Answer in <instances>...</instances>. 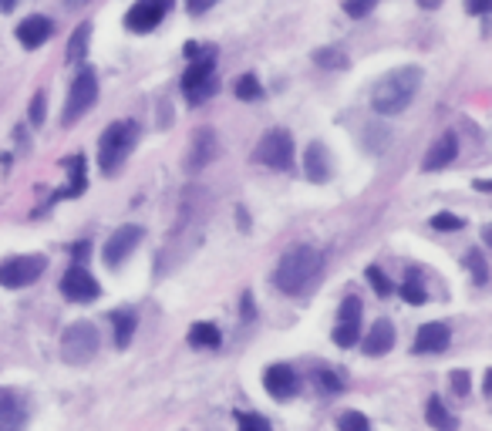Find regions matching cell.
<instances>
[{
    "instance_id": "6da1fadb",
    "label": "cell",
    "mask_w": 492,
    "mask_h": 431,
    "mask_svg": "<svg viewBox=\"0 0 492 431\" xmlns=\"http://www.w3.org/2000/svg\"><path fill=\"white\" fill-rule=\"evenodd\" d=\"M324 270V256L321 249L307 247H290L280 260H277V270H273V283H277V290L280 294H287V297H301L304 290H310L317 277H321Z\"/></svg>"
},
{
    "instance_id": "7a4b0ae2",
    "label": "cell",
    "mask_w": 492,
    "mask_h": 431,
    "mask_svg": "<svg viewBox=\"0 0 492 431\" xmlns=\"http://www.w3.org/2000/svg\"><path fill=\"white\" fill-rule=\"evenodd\" d=\"M422 88V67L408 65L388 71L371 91V108L378 115H402Z\"/></svg>"
},
{
    "instance_id": "3957f363",
    "label": "cell",
    "mask_w": 492,
    "mask_h": 431,
    "mask_svg": "<svg viewBox=\"0 0 492 431\" xmlns=\"http://www.w3.org/2000/svg\"><path fill=\"white\" fill-rule=\"evenodd\" d=\"M138 142V125L121 118V121H112L102 132V142H98V166H102L105 176H112L115 168L129 159V152L136 149Z\"/></svg>"
},
{
    "instance_id": "277c9868",
    "label": "cell",
    "mask_w": 492,
    "mask_h": 431,
    "mask_svg": "<svg viewBox=\"0 0 492 431\" xmlns=\"http://www.w3.org/2000/svg\"><path fill=\"white\" fill-rule=\"evenodd\" d=\"M95 350H98V327L95 324H88V320H74L65 327L61 333V361H68V364H88L91 357H95Z\"/></svg>"
},
{
    "instance_id": "5b68a950",
    "label": "cell",
    "mask_w": 492,
    "mask_h": 431,
    "mask_svg": "<svg viewBox=\"0 0 492 431\" xmlns=\"http://www.w3.org/2000/svg\"><path fill=\"white\" fill-rule=\"evenodd\" d=\"M98 101V74L85 67V71H78V78L71 82V91H68V101H65V115H61V125L71 129L78 118L85 115L88 108Z\"/></svg>"
},
{
    "instance_id": "8992f818",
    "label": "cell",
    "mask_w": 492,
    "mask_h": 431,
    "mask_svg": "<svg viewBox=\"0 0 492 431\" xmlns=\"http://www.w3.org/2000/svg\"><path fill=\"white\" fill-rule=\"evenodd\" d=\"M48 270V260L35 253V256H11L0 263V286L7 290H20V286H31L35 280H41V273Z\"/></svg>"
},
{
    "instance_id": "52a82bcc",
    "label": "cell",
    "mask_w": 492,
    "mask_h": 431,
    "mask_svg": "<svg viewBox=\"0 0 492 431\" xmlns=\"http://www.w3.org/2000/svg\"><path fill=\"white\" fill-rule=\"evenodd\" d=\"M256 162H263L267 168H280V172L293 168V138L287 129H270L263 135V142L256 145Z\"/></svg>"
},
{
    "instance_id": "ba28073f",
    "label": "cell",
    "mask_w": 492,
    "mask_h": 431,
    "mask_svg": "<svg viewBox=\"0 0 492 431\" xmlns=\"http://www.w3.org/2000/svg\"><path fill=\"white\" fill-rule=\"evenodd\" d=\"M169 11H172V0H136L129 7V14H125V27L136 34H149L166 20Z\"/></svg>"
},
{
    "instance_id": "9c48e42d",
    "label": "cell",
    "mask_w": 492,
    "mask_h": 431,
    "mask_svg": "<svg viewBox=\"0 0 492 431\" xmlns=\"http://www.w3.org/2000/svg\"><path fill=\"white\" fill-rule=\"evenodd\" d=\"M61 294H65L71 303H91V300L102 297V286H98V280L88 273L85 263H71V270L61 277Z\"/></svg>"
},
{
    "instance_id": "30bf717a",
    "label": "cell",
    "mask_w": 492,
    "mask_h": 431,
    "mask_svg": "<svg viewBox=\"0 0 492 431\" xmlns=\"http://www.w3.org/2000/svg\"><path fill=\"white\" fill-rule=\"evenodd\" d=\"M142 243V226H136V223H129V226H119V230L108 236V243H105V263L108 266H121L132 253H136V247Z\"/></svg>"
},
{
    "instance_id": "8fae6325",
    "label": "cell",
    "mask_w": 492,
    "mask_h": 431,
    "mask_svg": "<svg viewBox=\"0 0 492 431\" xmlns=\"http://www.w3.org/2000/svg\"><path fill=\"white\" fill-rule=\"evenodd\" d=\"M27 428V401L14 388H0V431Z\"/></svg>"
},
{
    "instance_id": "7c38bea8",
    "label": "cell",
    "mask_w": 492,
    "mask_h": 431,
    "mask_svg": "<svg viewBox=\"0 0 492 431\" xmlns=\"http://www.w3.org/2000/svg\"><path fill=\"white\" fill-rule=\"evenodd\" d=\"M357 333H361V300L344 297L338 314V327H334V341H338L340 348H355Z\"/></svg>"
},
{
    "instance_id": "4fadbf2b",
    "label": "cell",
    "mask_w": 492,
    "mask_h": 431,
    "mask_svg": "<svg viewBox=\"0 0 492 431\" xmlns=\"http://www.w3.org/2000/svg\"><path fill=\"white\" fill-rule=\"evenodd\" d=\"M216 152H220V138L213 129H199V132L192 135V142H189V152H186V168L189 172H199L206 168L213 159H216Z\"/></svg>"
},
{
    "instance_id": "5bb4252c",
    "label": "cell",
    "mask_w": 492,
    "mask_h": 431,
    "mask_svg": "<svg viewBox=\"0 0 492 431\" xmlns=\"http://www.w3.org/2000/svg\"><path fill=\"white\" fill-rule=\"evenodd\" d=\"M263 388H267V395H270V398L287 401V398H293V395L301 391V378L293 374V367L270 364V367H267V374H263Z\"/></svg>"
},
{
    "instance_id": "9a60e30c",
    "label": "cell",
    "mask_w": 492,
    "mask_h": 431,
    "mask_svg": "<svg viewBox=\"0 0 492 431\" xmlns=\"http://www.w3.org/2000/svg\"><path fill=\"white\" fill-rule=\"evenodd\" d=\"M449 344H452V331L441 320L422 324L415 333V354H441V350H449Z\"/></svg>"
},
{
    "instance_id": "2e32d148",
    "label": "cell",
    "mask_w": 492,
    "mask_h": 431,
    "mask_svg": "<svg viewBox=\"0 0 492 431\" xmlns=\"http://www.w3.org/2000/svg\"><path fill=\"white\" fill-rule=\"evenodd\" d=\"M54 37V24H51V17H41V14H35V17H24L18 24V41L24 44L27 51H35V48H41V44H48Z\"/></svg>"
},
{
    "instance_id": "e0dca14e",
    "label": "cell",
    "mask_w": 492,
    "mask_h": 431,
    "mask_svg": "<svg viewBox=\"0 0 492 431\" xmlns=\"http://www.w3.org/2000/svg\"><path fill=\"white\" fill-rule=\"evenodd\" d=\"M456 155H458V138H456V132H445V135H439V142H435V145L428 149L422 168H425V172H439V168L452 166V162H456Z\"/></svg>"
},
{
    "instance_id": "ac0fdd59",
    "label": "cell",
    "mask_w": 492,
    "mask_h": 431,
    "mask_svg": "<svg viewBox=\"0 0 492 431\" xmlns=\"http://www.w3.org/2000/svg\"><path fill=\"white\" fill-rule=\"evenodd\" d=\"M304 176L310 183H327L331 179V155L321 142H310L304 149Z\"/></svg>"
},
{
    "instance_id": "d6986e66",
    "label": "cell",
    "mask_w": 492,
    "mask_h": 431,
    "mask_svg": "<svg viewBox=\"0 0 492 431\" xmlns=\"http://www.w3.org/2000/svg\"><path fill=\"white\" fill-rule=\"evenodd\" d=\"M391 348H394V324L391 320H378L371 333L364 337V354L378 357V354H388Z\"/></svg>"
},
{
    "instance_id": "ffe728a7",
    "label": "cell",
    "mask_w": 492,
    "mask_h": 431,
    "mask_svg": "<svg viewBox=\"0 0 492 431\" xmlns=\"http://www.w3.org/2000/svg\"><path fill=\"white\" fill-rule=\"evenodd\" d=\"M209 78H216V58H213V54H199V58H192L189 71L183 74V91L209 82Z\"/></svg>"
},
{
    "instance_id": "44dd1931",
    "label": "cell",
    "mask_w": 492,
    "mask_h": 431,
    "mask_svg": "<svg viewBox=\"0 0 492 431\" xmlns=\"http://www.w3.org/2000/svg\"><path fill=\"white\" fill-rule=\"evenodd\" d=\"M136 314L132 310H115L112 314V337H115V348L125 350L132 344V337H136Z\"/></svg>"
},
{
    "instance_id": "7402d4cb",
    "label": "cell",
    "mask_w": 492,
    "mask_h": 431,
    "mask_svg": "<svg viewBox=\"0 0 492 431\" xmlns=\"http://www.w3.org/2000/svg\"><path fill=\"white\" fill-rule=\"evenodd\" d=\"M425 418H428V425L435 431H456L458 421L452 415H449V408L441 404V398H428V404H425Z\"/></svg>"
},
{
    "instance_id": "603a6c76",
    "label": "cell",
    "mask_w": 492,
    "mask_h": 431,
    "mask_svg": "<svg viewBox=\"0 0 492 431\" xmlns=\"http://www.w3.org/2000/svg\"><path fill=\"white\" fill-rule=\"evenodd\" d=\"M223 333L216 324H209V320H203V324H196L192 331H189V344L192 348H220Z\"/></svg>"
},
{
    "instance_id": "cb8c5ba5",
    "label": "cell",
    "mask_w": 492,
    "mask_h": 431,
    "mask_svg": "<svg viewBox=\"0 0 492 431\" xmlns=\"http://www.w3.org/2000/svg\"><path fill=\"white\" fill-rule=\"evenodd\" d=\"M465 266H469V273H472V280L479 286H486L489 283V263H486V256H482V249L472 247L465 253Z\"/></svg>"
},
{
    "instance_id": "d4e9b609",
    "label": "cell",
    "mask_w": 492,
    "mask_h": 431,
    "mask_svg": "<svg viewBox=\"0 0 492 431\" xmlns=\"http://www.w3.org/2000/svg\"><path fill=\"white\" fill-rule=\"evenodd\" d=\"M65 168H68V176H71V196H82L88 189L85 159H82V155H71L68 162H65Z\"/></svg>"
},
{
    "instance_id": "484cf974",
    "label": "cell",
    "mask_w": 492,
    "mask_h": 431,
    "mask_svg": "<svg viewBox=\"0 0 492 431\" xmlns=\"http://www.w3.org/2000/svg\"><path fill=\"white\" fill-rule=\"evenodd\" d=\"M88 37H91V27H88V24H78V31L71 34V41H68V61L71 65H78V61L85 58Z\"/></svg>"
},
{
    "instance_id": "4316f807",
    "label": "cell",
    "mask_w": 492,
    "mask_h": 431,
    "mask_svg": "<svg viewBox=\"0 0 492 431\" xmlns=\"http://www.w3.org/2000/svg\"><path fill=\"white\" fill-rule=\"evenodd\" d=\"M402 297L408 300V303H425L428 300V294H425V286H422V270H408V283L402 286Z\"/></svg>"
},
{
    "instance_id": "83f0119b",
    "label": "cell",
    "mask_w": 492,
    "mask_h": 431,
    "mask_svg": "<svg viewBox=\"0 0 492 431\" xmlns=\"http://www.w3.org/2000/svg\"><path fill=\"white\" fill-rule=\"evenodd\" d=\"M237 98L239 101H260L263 98V88H260V82H256L254 74H243V78H237Z\"/></svg>"
},
{
    "instance_id": "f1b7e54d",
    "label": "cell",
    "mask_w": 492,
    "mask_h": 431,
    "mask_svg": "<svg viewBox=\"0 0 492 431\" xmlns=\"http://www.w3.org/2000/svg\"><path fill=\"white\" fill-rule=\"evenodd\" d=\"M216 88H220V82H216V78H209V82L196 84V88H186V101H189V105H203V101H209L213 95H216Z\"/></svg>"
},
{
    "instance_id": "f546056e",
    "label": "cell",
    "mask_w": 492,
    "mask_h": 431,
    "mask_svg": "<svg viewBox=\"0 0 492 431\" xmlns=\"http://www.w3.org/2000/svg\"><path fill=\"white\" fill-rule=\"evenodd\" d=\"M338 431H371V421L361 415V411H344L338 418Z\"/></svg>"
},
{
    "instance_id": "4dcf8cb0",
    "label": "cell",
    "mask_w": 492,
    "mask_h": 431,
    "mask_svg": "<svg viewBox=\"0 0 492 431\" xmlns=\"http://www.w3.org/2000/svg\"><path fill=\"white\" fill-rule=\"evenodd\" d=\"M314 61L324 67H348V58H340V51H331V48L314 51Z\"/></svg>"
},
{
    "instance_id": "1f68e13d",
    "label": "cell",
    "mask_w": 492,
    "mask_h": 431,
    "mask_svg": "<svg viewBox=\"0 0 492 431\" xmlns=\"http://www.w3.org/2000/svg\"><path fill=\"white\" fill-rule=\"evenodd\" d=\"M432 226L441 232H456L465 226V219H458V216H452V213H439V216H432Z\"/></svg>"
},
{
    "instance_id": "d6a6232c",
    "label": "cell",
    "mask_w": 492,
    "mask_h": 431,
    "mask_svg": "<svg viewBox=\"0 0 492 431\" xmlns=\"http://www.w3.org/2000/svg\"><path fill=\"white\" fill-rule=\"evenodd\" d=\"M368 283L374 286V294H381V297H388L391 294V280L378 270V266H368Z\"/></svg>"
},
{
    "instance_id": "836d02e7",
    "label": "cell",
    "mask_w": 492,
    "mask_h": 431,
    "mask_svg": "<svg viewBox=\"0 0 492 431\" xmlns=\"http://www.w3.org/2000/svg\"><path fill=\"white\" fill-rule=\"evenodd\" d=\"M239 431H273V428L263 415H254V411H250V415H239Z\"/></svg>"
},
{
    "instance_id": "e575fe53",
    "label": "cell",
    "mask_w": 492,
    "mask_h": 431,
    "mask_svg": "<svg viewBox=\"0 0 492 431\" xmlns=\"http://www.w3.org/2000/svg\"><path fill=\"white\" fill-rule=\"evenodd\" d=\"M27 118H31V125H35V129H41V125H44V91H37L35 98H31Z\"/></svg>"
},
{
    "instance_id": "d590c367",
    "label": "cell",
    "mask_w": 492,
    "mask_h": 431,
    "mask_svg": "<svg viewBox=\"0 0 492 431\" xmlns=\"http://www.w3.org/2000/svg\"><path fill=\"white\" fill-rule=\"evenodd\" d=\"M374 4H378V0H344V11L351 17H364L374 11Z\"/></svg>"
},
{
    "instance_id": "8d00e7d4",
    "label": "cell",
    "mask_w": 492,
    "mask_h": 431,
    "mask_svg": "<svg viewBox=\"0 0 492 431\" xmlns=\"http://www.w3.org/2000/svg\"><path fill=\"white\" fill-rule=\"evenodd\" d=\"M449 378H452V391H456L458 398H465V395H469V388H472V381H469V371H452Z\"/></svg>"
},
{
    "instance_id": "74e56055",
    "label": "cell",
    "mask_w": 492,
    "mask_h": 431,
    "mask_svg": "<svg viewBox=\"0 0 492 431\" xmlns=\"http://www.w3.org/2000/svg\"><path fill=\"white\" fill-rule=\"evenodd\" d=\"M489 7H492V0H465V11L469 14H489Z\"/></svg>"
},
{
    "instance_id": "f35d334b",
    "label": "cell",
    "mask_w": 492,
    "mask_h": 431,
    "mask_svg": "<svg viewBox=\"0 0 492 431\" xmlns=\"http://www.w3.org/2000/svg\"><path fill=\"white\" fill-rule=\"evenodd\" d=\"M321 384L327 388V391H340V388H344V384L338 381V374H331V371H324L321 374Z\"/></svg>"
},
{
    "instance_id": "ab89813d",
    "label": "cell",
    "mask_w": 492,
    "mask_h": 431,
    "mask_svg": "<svg viewBox=\"0 0 492 431\" xmlns=\"http://www.w3.org/2000/svg\"><path fill=\"white\" fill-rule=\"evenodd\" d=\"M91 256V243H74V263H85Z\"/></svg>"
},
{
    "instance_id": "60d3db41",
    "label": "cell",
    "mask_w": 492,
    "mask_h": 431,
    "mask_svg": "<svg viewBox=\"0 0 492 431\" xmlns=\"http://www.w3.org/2000/svg\"><path fill=\"white\" fill-rule=\"evenodd\" d=\"M254 317V294H243V320Z\"/></svg>"
},
{
    "instance_id": "b9f144b4",
    "label": "cell",
    "mask_w": 492,
    "mask_h": 431,
    "mask_svg": "<svg viewBox=\"0 0 492 431\" xmlns=\"http://www.w3.org/2000/svg\"><path fill=\"white\" fill-rule=\"evenodd\" d=\"M418 7H425V11H435V7H441V0H418Z\"/></svg>"
},
{
    "instance_id": "7bdbcfd3",
    "label": "cell",
    "mask_w": 492,
    "mask_h": 431,
    "mask_svg": "<svg viewBox=\"0 0 492 431\" xmlns=\"http://www.w3.org/2000/svg\"><path fill=\"white\" fill-rule=\"evenodd\" d=\"M199 51H203L199 44H186V58H199Z\"/></svg>"
},
{
    "instance_id": "ee69618b",
    "label": "cell",
    "mask_w": 492,
    "mask_h": 431,
    "mask_svg": "<svg viewBox=\"0 0 492 431\" xmlns=\"http://www.w3.org/2000/svg\"><path fill=\"white\" fill-rule=\"evenodd\" d=\"M0 11L7 14V11H14V0H0Z\"/></svg>"
},
{
    "instance_id": "f6af8a7d",
    "label": "cell",
    "mask_w": 492,
    "mask_h": 431,
    "mask_svg": "<svg viewBox=\"0 0 492 431\" xmlns=\"http://www.w3.org/2000/svg\"><path fill=\"white\" fill-rule=\"evenodd\" d=\"M189 11L196 14V11H203V0H189Z\"/></svg>"
}]
</instances>
